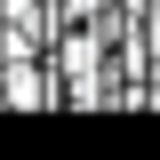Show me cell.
<instances>
[{"label":"cell","instance_id":"obj_1","mask_svg":"<svg viewBox=\"0 0 160 160\" xmlns=\"http://www.w3.org/2000/svg\"><path fill=\"white\" fill-rule=\"evenodd\" d=\"M96 56H104V40L88 32V24H72V32H64V48H56V64L80 80V88H72V104H96V80H88V72H96Z\"/></svg>","mask_w":160,"mask_h":160},{"label":"cell","instance_id":"obj_2","mask_svg":"<svg viewBox=\"0 0 160 160\" xmlns=\"http://www.w3.org/2000/svg\"><path fill=\"white\" fill-rule=\"evenodd\" d=\"M0 104H8V112H24V104H48V80H40V64H0Z\"/></svg>","mask_w":160,"mask_h":160}]
</instances>
